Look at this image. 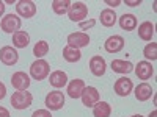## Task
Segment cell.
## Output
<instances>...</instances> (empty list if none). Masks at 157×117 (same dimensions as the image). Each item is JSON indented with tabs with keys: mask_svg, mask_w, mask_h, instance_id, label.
<instances>
[{
	"mask_svg": "<svg viewBox=\"0 0 157 117\" xmlns=\"http://www.w3.org/2000/svg\"><path fill=\"white\" fill-rule=\"evenodd\" d=\"M47 53H49V42L47 41H38L33 47V55L36 56V59H43Z\"/></svg>",
	"mask_w": 157,
	"mask_h": 117,
	"instance_id": "cell-26",
	"label": "cell"
},
{
	"mask_svg": "<svg viewBox=\"0 0 157 117\" xmlns=\"http://www.w3.org/2000/svg\"><path fill=\"white\" fill-rule=\"evenodd\" d=\"M90 36L83 31H77V33H71L68 36V45L69 47H74V48H78L80 50L82 47H86L90 44Z\"/></svg>",
	"mask_w": 157,
	"mask_h": 117,
	"instance_id": "cell-11",
	"label": "cell"
},
{
	"mask_svg": "<svg viewBox=\"0 0 157 117\" xmlns=\"http://www.w3.org/2000/svg\"><path fill=\"white\" fill-rule=\"evenodd\" d=\"M6 97V86L0 81V100H3Z\"/></svg>",
	"mask_w": 157,
	"mask_h": 117,
	"instance_id": "cell-30",
	"label": "cell"
},
{
	"mask_svg": "<svg viewBox=\"0 0 157 117\" xmlns=\"http://www.w3.org/2000/svg\"><path fill=\"white\" fill-rule=\"evenodd\" d=\"M99 92H98V89L93 87V86H88L83 89V92H82V103L86 106V108H93L96 103L99 101Z\"/></svg>",
	"mask_w": 157,
	"mask_h": 117,
	"instance_id": "cell-12",
	"label": "cell"
},
{
	"mask_svg": "<svg viewBox=\"0 0 157 117\" xmlns=\"http://www.w3.org/2000/svg\"><path fill=\"white\" fill-rule=\"evenodd\" d=\"M104 48H105L107 53H118L124 48V37L120 34H113L107 37V41L104 42Z\"/></svg>",
	"mask_w": 157,
	"mask_h": 117,
	"instance_id": "cell-9",
	"label": "cell"
},
{
	"mask_svg": "<svg viewBox=\"0 0 157 117\" xmlns=\"http://www.w3.org/2000/svg\"><path fill=\"white\" fill-rule=\"evenodd\" d=\"M30 44V34L24 30H19L13 34V45L14 48H25Z\"/></svg>",
	"mask_w": 157,
	"mask_h": 117,
	"instance_id": "cell-18",
	"label": "cell"
},
{
	"mask_svg": "<svg viewBox=\"0 0 157 117\" xmlns=\"http://www.w3.org/2000/svg\"><path fill=\"white\" fill-rule=\"evenodd\" d=\"M132 117H143V115H140V114H135V115H132Z\"/></svg>",
	"mask_w": 157,
	"mask_h": 117,
	"instance_id": "cell-36",
	"label": "cell"
},
{
	"mask_svg": "<svg viewBox=\"0 0 157 117\" xmlns=\"http://www.w3.org/2000/svg\"><path fill=\"white\" fill-rule=\"evenodd\" d=\"M16 12L21 17L32 19L36 14V5L32 0H21V2L16 3Z\"/></svg>",
	"mask_w": 157,
	"mask_h": 117,
	"instance_id": "cell-6",
	"label": "cell"
},
{
	"mask_svg": "<svg viewBox=\"0 0 157 117\" xmlns=\"http://www.w3.org/2000/svg\"><path fill=\"white\" fill-rule=\"evenodd\" d=\"M112 114V106L107 101H98L93 106V115L94 117H110Z\"/></svg>",
	"mask_w": 157,
	"mask_h": 117,
	"instance_id": "cell-24",
	"label": "cell"
},
{
	"mask_svg": "<svg viewBox=\"0 0 157 117\" xmlns=\"http://www.w3.org/2000/svg\"><path fill=\"white\" fill-rule=\"evenodd\" d=\"M32 101H33L32 92H29V90H17V92H14L11 97V106L14 109L22 111V109L30 108Z\"/></svg>",
	"mask_w": 157,
	"mask_h": 117,
	"instance_id": "cell-1",
	"label": "cell"
},
{
	"mask_svg": "<svg viewBox=\"0 0 157 117\" xmlns=\"http://www.w3.org/2000/svg\"><path fill=\"white\" fill-rule=\"evenodd\" d=\"M85 87L86 86H85L83 80H80V78H74L72 81L68 83V95L71 98H80Z\"/></svg>",
	"mask_w": 157,
	"mask_h": 117,
	"instance_id": "cell-15",
	"label": "cell"
},
{
	"mask_svg": "<svg viewBox=\"0 0 157 117\" xmlns=\"http://www.w3.org/2000/svg\"><path fill=\"white\" fill-rule=\"evenodd\" d=\"M110 66H112V70L116 73H130L134 70V64L124 59H113Z\"/></svg>",
	"mask_w": 157,
	"mask_h": 117,
	"instance_id": "cell-19",
	"label": "cell"
},
{
	"mask_svg": "<svg viewBox=\"0 0 157 117\" xmlns=\"http://www.w3.org/2000/svg\"><path fill=\"white\" fill-rule=\"evenodd\" d=\"M44 105L50 111H60L64 106V95H63V92L61 90H52V92H49L46 95Z\"/></svg>",
	"mask_w": 157,
	"mask_h": 117,
	"instance_id": "cell-4",
	"label": "cell"
},
{
	"mask_svg": "<svg viewBox=\"0 0 157 117\" xmlns=\"http://www.w3.org/2000/svg\"><path fill=\"white\" fill-rule=\"evenodd\" d=\"M134 72L140 80H149L154 75V67L149 61H140L137 66H134Z\"/></svg>",
	"mask_w": 157,
	"mask_h": 117,
	"instance_id": "cell-13",
	"label": "cell"
},
{
	"mask_svg": "<svg viewBox=\"0 0 157 117\" xmlns=\"http://www.w3.org/2000/svg\"><path fill=\"white\" fill-rule=\"evenodd\" d=\"M120 27L124 30V31H132L137 28V17L134 14H124L120 17Z\"/></svg>",
	"mask_w": 157,
	"mask_h": 117,
	"instance_id": "cell-23",
	"label": "cell"
},
{
	"mask_svg": "<svg viewBox=\"0 0 157 117\" xmlns=\"http://www.w3.org/2000/svg\"><path fill=\"white\" fill-rule=\"evenodd\" d=\"M21 25H22V20L16 14H6L5 17H2V20H0V28H2V31L11 33V34L19 31Z\"/></svg>",
	"mask_w": 157,
	"mask_h": 117,
	"instance_id": "cell-3",
	"label": "cell"
},
{
	"mask_svg": "<svg viewBox=\"0 0 157 117\" xmlns=\"http://www.w3.org/2000/svg\"><path fill=\"white\" fill-rule=\"evenodd\" d=\"M101 23L104 25V27H113V25L116 23V12L112 9V8H107V9H102L101 11V17H99Z\"/></svg>",
	"mask_w": 157,
	"mask_h": 117,
	"instance_id": "cell-21",
	"label": "cell"
},
{
	"mask_svg": "<svg viewBox=\"0 0 157 117\" xmlns=\"http://www.w3.org/2000/svg\"><path fill=\"white\" fill-rule=\"evenodd\" d=\"M138 36L143 41H151L154 36V23L149 20H145L143 23L138 25Z\"/></svg>",
	"mask_w": 157,
	"mask_h": 117,
	"instance_id": "cell-20",
	"label": "cell"
},
{
	"mask_svg": "<svg viewBox=\"0 0 157 117\" xmlns=\"http://www.w3.org/2000/svg\"><path fill=\"white\" fill-rule=\"evenodd\" d=\"M30 76L25 73V72H22V70H19V72H14L13 73V76H11V84H13V87H14L16 90H27L29 89V86H30Z\"/></svg>",
	"mask_w": 157,
	"mask_h": 117,
	"instance_id": "cell-10",
	"label": "cell"
},
{
	"mask_svg": "<svg viewBox=\"0 0 157 117\" xmlns=\"http://www.w3.org/2000/svg\"><path fill=\"white\" fill-rule=\"evenodd\" d=\"M49 72H50V66H49V62L46 59H36L30 66V76L36 81L46 80Z\"/></svg>",
	"mask_w": 157,
	"mask_h": 117,
	"instance_id": "cell-2",
	"label": "cell"
},
{
	"mask_svg": "<svg viewBox=\"0 0 157 117\" xmlns=\"http://www.w3.org/2000/svg\"><path fill=\"white\" fill-rule=\"evenodd\" d=\"M143 55H145L146 59L155 61V59H157V44H155V42H149V44H146L145 48H143Z\"/></svg>",
	"mask_w": 157,
	"mask_h": 117,
	"instance_id": "cell-27",
	"label": "cell"
},
{
	"mask_svg": "<svg viewBox=\"0 0 157 117\" xmlns=\"http://www.w3.org/2000/svg\"><path fill=\"white\" fill-rule=\"evenodd\" d=\"M127 6H138L140 3H141V0H126L124 2Z\"/></svg>",
	"mask_w": 157,
	"mask_h": 117,
	"instance_id": "cell-31",
	"label": "cell"
},
{
	"mask_svg": "<svg viewBox=\"0 0 157 117\" xmlns=\"http://www.w3.org/2000/svg\"><path fill=\"white\" fill-rule=\"evenodd\" d=\"M63 59L68 61V62H77L82 59V51L78 48H74V47H69L66 45L63 48Z\"/></svg>",
	"mask_w": 157,
	"mask_h": 117,
	"instance_id": "cell-22",
	"label": "cell"
},
{
	"mask_svg": "<svg viewBox=\"0 0 157 117\" xmlns=\"http://www.w3.org/2000/svg\"><path fill=\"white\" fill-rule=\"evenodd\" d=\"M105 3L112 8H116V6H120L121 5V0H115V2H112V0H105Z\"/></svg>",
	"mask_w": 157,
	"mask_h": 117,
	"instance_id": "cell-32",
	"label": "cell"
},
{
	"mask_svg": "<svg viewBox=\"0 0 157 117\" xmlns=\"http://www.w3.org/2000/svg\"><path fill=\"white\" fill-rule=\"evenodd\" d=\"M90 70L94 76H102L107 70V62L101 55H96L90 59Z\"/></svg>",
	"mask_w": 157,
	"mask_h": 117,
	"instance_id": "cell-14",
	"label": "cell"
},
{
	"mask_svg": "<svg viewBox=\"0 0 157 117\" xmlns=\"http://www.w3.org/2000/svg\"><path fill=\"white\" fill-rule=\"evenodd\" d=\"M152 94H154V90H152L151 84H148V83H140V84L135 87V98H137L138 101H146V100H149V98L152 97Z\"/></svg>",
	"mask_w": 157,
	"mask_h": 117,
	"instance_id": "cell-17",
	"label": "cell"
},
{
	"mask_svg": "<svg viewBox=\"0 0 157 117\" xmlns=\"http://www.w3.org/2000/svg\"><path fill=\"white\" fill-rule=\"evenodd\" d=\"M115 92L116 95H120V97H127L130 92H132V89H134V84H132V80L127 76H121V78H118V80L115 81Z\"/></svg>",
	"mask_w": 157,
	"mask_h": 117,
	"instance_id": "cell-8",
	"label": "cell"
},
{
	"mask_svg": "<svg viewBox=\"0 0 157 117\" xmlns=\"http://www.w3.org/2000/svg\"><path fill=\"white\" fill-rule=\"evenodd\" d=\"M32 117H52V114H50L49 109H36L32 114Z\"/></svg>",
	"mask_w": 157,
	"mask_h": 117,
	"instance_id": "cell-29",
	"label": "cell"
},
{
	"mask_svg": "<svg viewBox=\"0 0 157 117\" xmlns=\"http://www.w3.org/2000/svg\"><path fill=\"white\" fill-rule=\"evenodd\" d=\"M3 12H5V3L2 2V0H0V17L3 16Z\"/></svg>",
	"mask_w": 157,
	"mask_h": 117,
	"instance_id": "cell-34",
	"label": "cell"
},
{
	"mask_svg": "<svg viewBox=\"0 0 157 117\" xmlns=\"http://www.w3.org/2000/svg\"><path fill=\"white\" fill-rule=\"evenodd\" d=\"M149 117H157V111H152V112L149 114Z\"/></svg>",
	"mask_w": 157,
	"mask_h": 117,
	"instance_id": "cell-35",
	"label": "cell"
},
{
	"mask_svg": "<svg viewBox=\"0 0 157 117\" xmlns=\"http://www.w3.org/2000/svg\"><path fill=\"white\" fill-rule=\"evenodd\" d=\"M96 25V19H90V20H83L78 23V27H80V30H88V28H93Z\"/></svg>",
	"mask_w": 157,
	"mask_h": 117,
	"instance_id": "cell-28",
	"label": "cell"
},
{
	"mask_svg": "<svg viewBox=\"0 0 157 117\" xmlns=\"http://www.w3.org/2000/svg\"><path fill=\"white\" fill-rule=\"evenodd\" d=\"M0 61H2L5 66H14L19 61V53L14 47L11 45H5L0 48Z\"/></svg>",
	"mask_w": 157,
	"mask_h": 117,
	"instance_id": "cell-7",
	"label": "cell"
},
{
	"mask_svg": "<svg viewBox=\"0 0 157 117\" xmlns=\"http://www.w3.org/2000/svg\"><path fill=\"white\" fill-rule=\"evenodd\" d=\"M88 16V6L83 2H75L71 3L69 9H68V17L72 22H83V19Z\"/></svg>",
	"mask_w": 157,
	"mask_h": 117,
	"instance_id": "cell-5",
	"label": "cell"
},
{
	"mask_svg": "<svg viewBox=\"0 0 157 117\" xmlns=\"http://www.w3.org/2000/svg\"><path fill=\"white\" fill-rule=\"evenodd\" d=\"M0 117H11V114H10V111L6 108L0 106Z\"/></svg>",
	"mask_w": 157,
	"mask_h": 117,
	"instance_id": "cell-33",
	"label": "cell"
},
{
	"mask_svg": "<svg viewBox=\"0 0 157 117\" xmlns=\"http://www.w3.org/2000/svg\"><path fill=\"white\" fill-rule=\"evenodd\" d=\"M49 83L52 87L55 89H60V87H64L68 84V75L64 73L63 70H54L49 76Z\"/></svg>",
	"mask_w": 157,
	"mask_h": 117,
	"instance_id": "cell-16",
	"label": "cell"
},
{
	"mask_svg": "<svg viewBox=\"0 0 157 117\" xmlns=\"http://www.w3.org/2000/svg\"><path fill=\"white\" fill-rule=\"evenodd\" d=\"M69 6H71L69 0H54V2H52V9H54V12L58 14V16L66 14Z\"/></svg>",
	"mask_w": 157,
	"mask_h": 117,
	"instance_id": "cell-25",
	"label": "cell"
}]
</instances>
